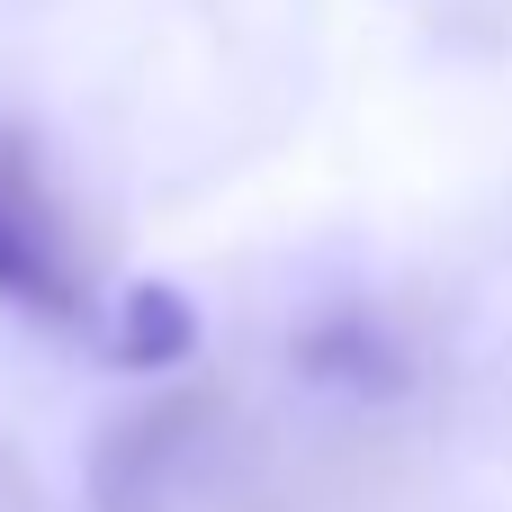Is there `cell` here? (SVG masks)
<instances>
[{
	"instance_id": "6da1fadb",
	"label": "cell",
	"mask_w": 512,
	"mask_h": 512,
	"mask_svg": "<svg viewBox=\"0 0 512 512\" xmlns=\"http://www.w3.org/2000/svg\"><path fill=\"white\" fill-rule=\"evenodd\" d=\"M0 306L45 315V324H81L90 315V297L72 279V252H63V225L36 198L27 162H9V153H0Z\"/></svg>"
},
{
	"instance_id": "7a4b0ae2",
	"label": "cell",
	"mask_w": 512,
	"mask_h": 512,
	"mask_svg": "<svg viewBox=\"0 0 512 512\" xmlns=\"http://www.w3.org/2000/svg\"><path fill=\"white\" fill-rule=\"evenodd\" d=\"M198 351V315L180 288H126L108 297V360L117 369H180Z\"/></svg>"
}]
</instances>
